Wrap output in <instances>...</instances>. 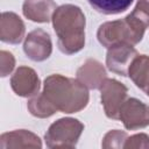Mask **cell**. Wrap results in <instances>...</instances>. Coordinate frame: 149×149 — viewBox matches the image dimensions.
I'll list each match as a JSON object with an SVG mask.
<instances>
[{
	"label": "cell",
	"mask_w": 149,
	"mask_h": 149,
	"mask_svg": "<svg viewBox=\"0 0 149 149\" xmlns=\"http://www.w3.org/2000/svg\"><path fill=\"white\" fill-rule=\"evenodd\" d=\"M51 21L57 35L58 49L63 54L73 55L85 47L86 19L80 7L72 3L58 6Z\"/></svg>",
	"instance_id": "6da1fadb"
},
{
	"label": "cell",
	"mask_w": 149,
	"mask_h": 149,
	"mask_svg": "<svg viewBox=\"0 0 149 149\" xmlns=\"http://www.w3.org/2000/svg\"><path fill=\"white\" fill-rule=\"evenodd\" d=\"M43 93L57 111L72 114L84 109L90 100L88 88L77 78L50 74L43 81Z\"/></svg>",
	"instance_id": "7a4b0ae2"
},
{
	"label": "cell",
	"mask_w": 149,
	"mask_h": 149,
	"mask_svg": "<svg viewBox=\"0 0 149 149\" xmlns=\"http://www.w3.org/2000/svg\"><path fill=\"white\" fill-rule=\"evenodd\" d=\"M148 26L146 21L130 12L122 20L107 21L100 24L97 31V38L107 49L120 43L135 45L142 41Z\"/></svg>",
	"instance_id": "3957f363"
},
{
	"label": "cell",
	"mask_w": 149,
	"mask_h": 149,
	"mask_svg": "<svg viewBox=\"0 0 149 149\" xmlns=\"http://www.w3.org/2000/svg\"><path fill=\"white\" fill-rule=\"evenodd\" d=\"M84 130V125L74 118H61L52 122L44 134L48 148H74Z\"/></svg>",
	"instance_id": "277c9868"
},
{
	"label": "cell",
	"mask_w": 149,
	"mask_h": 149,
	"mask_svg": "<svg viewBox=\"0 0 149 149\" xmlns=\"http://www.w3.org/2000/svg\"><path fill=\"white\" fill-rule=\"evenodd\" d=\"M100 99L107 118L119 120V112L128 98V88L121 81L106 78L100 86Z\"/></svg>",
	"instance_id": "5b68a950"
},
{
	"label": "cell",
	"mask_w": 149,
	"mask_h": 149,
	"mask_svg": "<svg viewBox=\"0 0 149 149\" xmlns=\"http://www.w3.org/2000/svg\"><path fill=\"white\" fill-rule=\"evenodd\" d=\"M119 120L128 130L149 126V106L136 98H127L119 112Z\"/></svg>",
	"instance_id": "8992f818"
},
{
	"label": "cell",
	"mask_w": 149,
	"mask_h": 149,
	"mask_svg": "<svg viewBox=\"0 0 149 149\" xmlns=\"http://www.w3.org/2000/svg\"><path fill=\"white\" fill-rule=\"evenodd\" d=\"M23 51L33 62H43L48 59L52 52V42L50 35L41 28L31 30L24 37Z\"/></svg>",
	"instance_id": "52a82bcc"
},
{
	"label": "cell",
	"mask_w": 149,
	"mask_h": 149,
	"mask_svg": "<svg viewBox=\"0 0 149 149\" xmlns=\"http://www.w3.org/2000/svg\"><path fill=\"white\" fill-rule=\"evenodd\" d=\"M139 55L137 50L128 43H120L108 48L106 54V66L109 71L126 77L128 76V70L134 61V58Z\"/></svg>",
	"instance_id": "ba28073f"
},
{
	"label": "cell",
	"mask_w": 149,
	"mask_h": 149,
	"mask_svg": "<svg viewBox=\"0 0 149 149\" xmlns=\"http://www.w3.org/2000/svg\"><path fill=\"white\" fill-rule=\"evenodd\" d=\"M13 92L22 98H31L38 93L41 80L36 71L29 66H19L10 77Z\"/></svg>",
	"instance_id": "9c48e42d"
},
{
	"label": "cell",
	"mask_w": 149,
	"mask_h": 149,
	"mask_svg": "<svg viewBox=\"0 0 149 149\" xmlns=\"http://www.w3.org/2000/svg\"><path fill=\"white\" fill-rule=\"evenodd\" d=\"M26 26L14 12H2L0 17V40L8 44H19L24 37Z\"/></svg>",
	"instance_id": "30bf717a"
},
{
	"label": "cell",
	"mask_w": 149,
	"mask_h": 149,
	"mask_svg": "<svg viewBox=\"0 0 149 149\" xmlns=\"http://www.w3.org/2000/svg\"><path fill=\"white\" fill-rule=\"evenodd\" d=\"M76 77L88 90H99L107 78V71L99 61L88 58L77 70Z\"/></svg>",
	"instance_id": "8fae6325"
},
{
	"label": "cell",
	"mask_w": 149,
	"mask_h": 149,
	"mask_svg": "<svg viewBox=\"0 0 149 149\" xmlns=\"http://www.w3.org/2000/svg\"><path fill=\"white\" fill-rule=\"evenodd\" d=\"M1 149H16V148H42L41 139L33 132L27 129H16L6 132L0 136Z\"/></svg>",
	"instance_id": "7c38bea8"
},
{
	"label": "cell",
	"mask_w": 149,
	"mask_h": 149,
	"mask_svg": "<svg viewBox=\"0 0 149 149\" xmlns=\"http://www.w3.org/2000/svg\"><path fill=\"white\" fill-rule=\"evenodd\" d=\"M57 6L54 0H24L22 5L23 15L37 23H47L52 19Z\"/></svg>",
	"instance_id": "4fadbf2b"
},
{
	"label": "cell",
	"mask_w": 149,
	"mask_h": 149,
	"mask_svg": "<svg viewBox=\"0 0 149 149\" xmlns=\"http://www.w3.org/2000/svg\"><path fill=\"white\" fill-rule=\"evenodd\" d=\"M128 77L140 90L146 92L149 87V56L139 54L129 66Z\"/></svg>",
	"instance_id": "5bb4252c"
},
{
	"label": "cell",
	"mask_w": 149,
	"mask_h": 149,
	"mask_svg": "<svg viewBox=\"0 0 149 149\" xmlns=\"http://www.w3.org/2000/svg\"><path fill=\"white\" fill-rule=\"evenodd\" d=\"M27 108L29 113L33 116L40 118V119H45L52 116L57 111V108L48 100V98L44 95L43 92H38L34 97H31L28 102H27Z\"/></svg>",
	"instance_id": "9a60e30c"
},
{
	"label": "cell",
	"mask_w": 149,
	"mask_h": 149,
	"mask_svg": "<svg viewBox=\"0 0 149 149\" xmlns=\"http://www.w3.org/2000/svg\"><path fill=\"white\" fill-rule=\"evenodd\" d=\"M93 9L105 15H115L126 12L134 0H87Z\"/></svg>",
	"instance_id": "2e32d148"
},
{
	"label": "cell",
	"mask_w": 149,
	"mask_h": 149,
	"mask_svg": "<svg viewBox=\"0 0 149 149\" xmlns=\"http://www.w3.org/2000/svg\"><path fill=\"white\" fill-rule=\"evenodd\" d=\"M127 137H128V135L123 130H119V129L109 130L108 133L105 134V136L102 139V142H101V147L104 149H120V148H123V144H125Z\"/></svg>",
	"instance_id": "e0dca14e"
},
{
	"label": "cell",
	"mask_w": 149,
	"mask_h": 149,
	"mask_svg": "<svg viewBox=\"0 0 149 149\" xmlns=\"http://www.w3.org/2000/svg\"><path fill=\"white\" fill-rule=\"evenodd\" d=\"M125 149H149V136L144 133H139L127 137Z\"/></svg>",
	"instance_id": "ac0fdd59"
},
{
	"label": "cell",
	"mask_w": 149,
	"mask_h": 149,
	"mask_svg": "<svg viewBox=\"0 0 149 149\" xmlns=\"http://www.w3.org/2000/svg\"><path fill=\"white\" fill-rule=\"evenodd\" d=\"M15 68V57L12 52L1 50L0 51V76L2 78L7 77Z\"/></svg>",
	"instance_id": "d6986e66"
},
{
	"label": "cell",
	"mask_w": 149,
	"mask_h": 149,
	"mask_svg": "<svg viewBox=\"0 0 149 149\" xmlns=\"http://www.w3.org/2000/svg\"><path fill=\"white\" fill-rule=\"evenodd\" d=\"M133 12L149 23V0H137Z\"/></svg>",
	"instance_id": "ffe728a7"
},
{
	"label": "cell",
	"mask_w": 149,
	"mask_h": 149,
	"mask_svg": "<svg viewBox=\"0 0 149 149\" xmlns=\"http://www.w3.org/2000/svg\"><path fill=\"white\" fill-rule=\"evenodd\" d=\"M146 93H147V95H148V97H149V87H148V88H147V91H146Z\"/></svg>",
	"instance_id": "44dd1931"
}]
</instances>
